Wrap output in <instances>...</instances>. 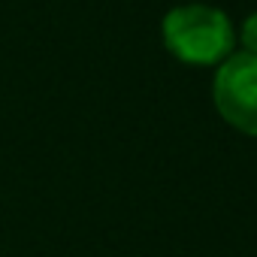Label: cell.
Instances as JSON below:
<instances>
[{
	"instance_id": "7a4b0ae2",
	"label": "cell",
	"mask_w": 257,
	"mask_h": 257,
	"mask_svg": "<svg viewBox=\"0 0 257 257\" xmlns=\"http://www.w3.org/2000/svg\"><path fill=\"white\" fill-rule=\"evenodd\" d=\"M212 97L227 124L257 137V55L242 52L227 58L215 76Z\"/></svg>"
},
{
	"instance_id": "6da1fadb",
	"label": "cell",
	"mask_w": 257,
	"mask_h": 257,
	"mask_svg": "<svg viewBox=\"0 0 257 257\" xmlns=\"http://www.w3.org/2000/svg\"><path fill=\"white\" fill-rule=\"evenodd\" d=\"M164 43L185 64H215L233 49V25L206 4L176 7L164 19Z\"/></svg>"
},
{
	"instance_id": "3957f363",
	"label": "cell",
	"mask_w": 257,
	"mask_h": 257,
	"mask_svg": "<svg viewBox=\"0 0 257 257\" xmlns=\"http://www.w3.org/2000/svg\"><path fill=\"white\" fill-rule=\"evenodd\" d=\"M242 43H245L248 55H257V13L245 19V25H242Z\"/></svg>"
}]
</instances>
